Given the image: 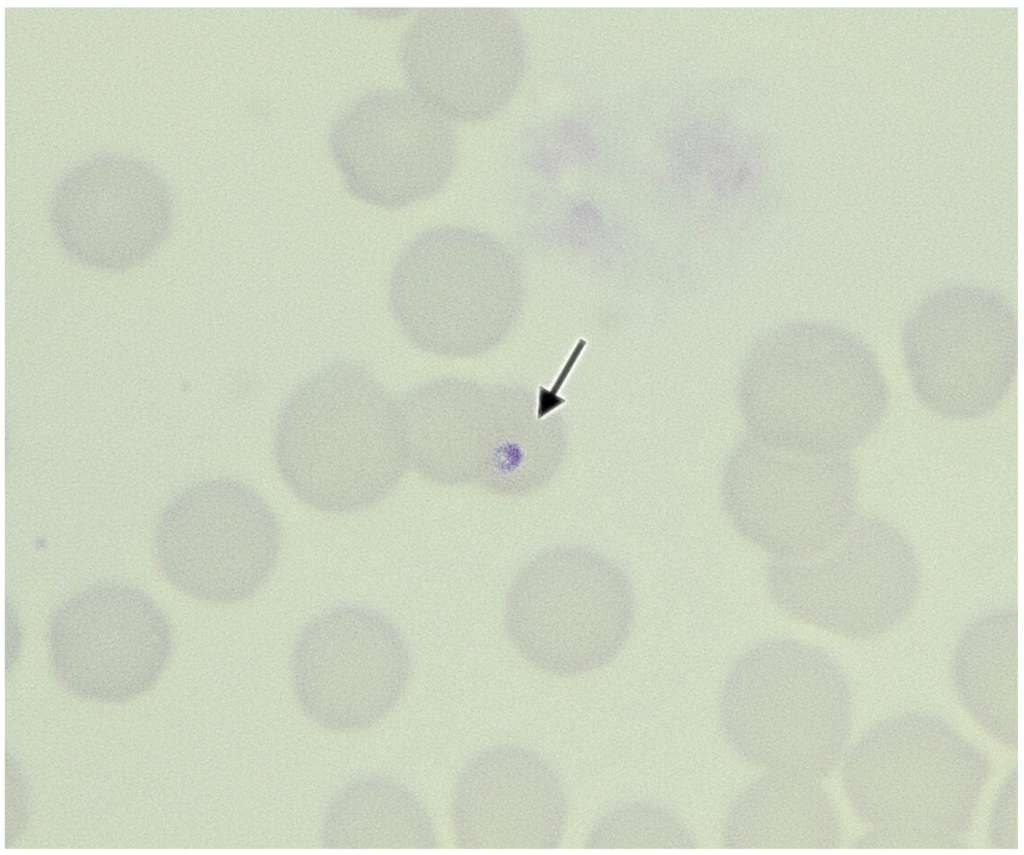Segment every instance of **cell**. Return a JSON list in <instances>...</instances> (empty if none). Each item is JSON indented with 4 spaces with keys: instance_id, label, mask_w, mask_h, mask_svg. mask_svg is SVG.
<instances>
[{
    "instance_id": "6da1fadb",
    "label": "cell",
    "mask_w": 1024,
    "mask_h": 855,
    "mask_svg": "<svg viewBox=\"0 0 1024 855\" xmlns=\"http://www.w3.org/2000/svg\"><path fill=\"white\" fill-rule=\"evenodd\" d=\"M272 446L290 492L330 514L376 506L409 463L398 404L367 368L349 360H333L293 388L278 411Z\"/></svg>"
},
{
    "instance_id": "7a4b0ae2",
    "label": "cell",
    "mask_w": 1024,
    "mask_h": 855,
    "mask_svg": "<svg viewBox=\"0 0 1024 855\" xmlns=\"http://www.w3.org/2000/svg\"><path fill=\"white\" fill-rule=\"evenodd\" d=\"M850 705L847 681L830 655L775 637L733 661L719 691L717 718L725 741L746 762L815 780L841 754Z\"/></svg>"
},
{
    "instance_id": "3957f363",
    "label": "cell",
    "mask_w": 1024,
    "mask_h": 855,
    "mask_svg": "<svg viewBox=\"0 0 1024 855\" xmlns=\"http://www.w3.org/2000/svg\"><path fill=\"white\" fill-rule=\"evenodd\" d=\"M636 619L627 572L582 545L544 549L515 573L504 599L503 630L537 671L571 678L600 670L622 652Z\"/></svg>"
},
{
    "instance_id": "277c9868",
    "label": "cell",
    "mask_w": 1024,
    "mask_h": 855,
    "mask_svg": "<svg viewBox=\"0 0 1024 855\" xmlns=\"http://www.w3.org/2000/svg\"><path fill=\"white\" fill-rule=\"evenodd\" d=\"M901 349L912 390L931 413L970 421L994 412L1017 372V317L999 292L941 288L907 318Z\"/></svg>"
},
{
    "instance_id": "5b68a950",
    "label": "cell",
    "mask_w": 1024,
    "mask_h": 855,
    "mask_svg": "<svg viewBox=\"0 0 1024 855\" xmlns=\"http://www.w3.org/2000/svg\"><path fill=\"white\" fill-rule=\"evenodd\" d=\"M921 586L917 553L890 521L858 516L822 554L799 561L773 558L764 587L786 615L853 639L877 637L913 609Z\"/></svg>"
},
{
    "instance_id": "8992f818",
    "label": "cell",
    "mask_w": 1024,
    "mask_h": 855,
    "mask_svg": "<svg viewBox=\"0 0 1024 855\" xmlns=\"http://www.w3.org/2000/svg\"><path fill=\"white\" fill-rule=\"evenodd\" d=\"M282 529L249 483L218 476L193 482L166 504L154 532L165 580L193 599L233 604L254 596L273 574Z\"/></svg>"
},
{
    "instance_id": "52a82bcc",
    "label": "cell",
    "mask_w": 1024,
    "mask_h": 855,
    "mask_svg": "<svg viewBox=\"0 0 1024 855\" xmlns=\"http://www.w3.org/2000/svg\"><path fill=\"white\" fill-rule=\"evenodd\" d=\"M779 348L772 443L840 455L873 435L890 395L879 359L861 336L837 324L802 322L783 332Z\"/></svg>"
},
{
    "instance_id": "ba28073f",
    "label": "cell",
    "mask_w": 1024,
    "mask_h": 855,
    "mask_svg": "<svg viewBox=\"0 0 1024 855\" xmlns=\"http://www.w3.org/2000/svg\"><path fill=\"white\" fill-rule=\"evenodd\" d=\"M289 671L294 699L318 727L359 733L386 718L413 673L409 643L386 614L342 603L310 618L292 645Z\"/></svg>"
},
{
    "instance_id": "9c48e42d",
    "label": "cell",
    "mask_w": 1024,
    "mask_h": 855,
    "mask_svg": "<svg viewBox=\"0 0 1024 855\" xmlns=\"http://www.w3.org/2000/svg\"><path fill=\"white\" fill-rule=\"evenodd\" d=\"M776 456H733L721 483L741 537L775 559L822 554L856 520L859 478L848 454L815 455L770 443Z\"/></svg>"
},
{
    "instance_id": "30bf717a",
    "label": "cell",
    "mask_w": 1024,
    "mask_h": 855,
    "mask_svg": "<svg viewBox=\"0 0 1024 855\" xmlns=\"http://www.w3.org/2000/svg\"><path fill=\"white\" fill-rule=\"evenodd\" d=\"M52 672L80 699L120 704L155 686L173 652L171 623L143 590L100 583L63 600L50 614Z\"/></svg>"
},
{
    "instance_id": "8fae6325",
    "label": "cell",
    "mask_w": 1024,
    "mask_h": 855,
    "mask_svg": "<svg viewBox=\"0 0 1024 855\" xmlns=\"http://www.w3.org/2000/svg\"><path fill=\"white\" fill-rule=\"evenodd\" d=\"M400 63L410 91L450 122L487 120L519 90L525 34L505 8H425L405 30Z\"/></svg>"
},
{
    "instance_id": "7c38bea8",
    "label": "cell",
    "mask_w": 1024,
    "mask_h": 855,
    "mask_svg": "<svg viewBox=\"0 0 1024 855\" xmlns=\"http://www.w3.org/2000/svg\"><path fill=\"white\" fill-rule=\"evenodd\" d=\"M346 191L381 209H398L432 193L453 165L452 122L411 91L367 92L334 121L328 138Z\"/></svg>"
},
{
    "instance_id": "4fadbf2b",
    "label": "cell",
    "mask_w": 1024,
    "mask_h": 855,
    "mask_svg": "<svg viewBox=\"0 0 1024 855\" xmlns=\"http://www.w3.org/2000/svg\"><path fill=\"white\" fill-rule=\"evenodd\" d=\"M55 238L74 261L118 272L146 261L169 234L174 215L166 180L128 154L92 155L67 170L48 205Z\"/></svg>"
},
{
    "instance_id": "5bb4252c",
    "label": "cell",
    "mask_w": 1024,
    "mask_h": 855,
    "mask_svg": "<svg viewBox=\"0 0 1024 855\" xmlns=\"http://www.w3.org/2000/svg\"><path fill=\"white\" fill-rule=\"evenodd\" d=\"M907 716L871 730L846 763L863 769L846 767L857 773L845 774L871 775L857 777V782L879 783L873 792L887 791L881 800L896 798L897 804L881 822L891 825L889 830L905 831L913 822L918 834L915 824L920 823L924 835L952 843L946 840L952 831L944 817L954 832L961 830L952 816L966 829L987 776V762L945 723L924 715L919 733L921 715Z\"/></svg>"
},
{
    "instance_id": "9a60e30c",
    "label": "cell",
    "mask_w": 1024,
    "mask_h": 855,
    "mask_svg": "<svg viewBox=\"0 0 1024 855\" xmlns=\"http://www.w3.org/2000/svg\"><path fill=\"white\" fill-rule=\"evenodd\" d=\"M450 819L461 849H556L567 830L568 801L541 754L499 744L477 752L460 770Z\"/></svg>"
},
{
    "instance_id": "2e32d148",
    "label": "cell",
    "mask_w": 1024,
    "mask_h": 855,
    "mask_svg": "<svg viewBox=\"0 0 1024 855\" xmlns=\"http://www.w3.org/2000/svg\"><path fill=\"white\" fill-rule=\"evenodd\" d=\"M837 819L814 779L767 772L730 804L722 828L726 849L831 848Z\"/></svg>"
},
{
    "instance_id": "e0dca14e",
    "label": "cell",
    "mask_w": 1024,
    "mask_h": 855,
    "mask_svg": "<svg viewBox=\"0 0 1024 855\" xmlns=\"http://www.w3.org/2000/svg\"><path fill=\"white\" fill-rule=\"evenodd\" d=\"M319 837L326 849H434L439 844L419 796L400 781L376 773L351 778L333 793Z\"/></svg>"
},
{
    "instance_id": "ac0fdd59",
    "label": "cell",
    "mask_w": 1024,
    "mask_h": 855,
    "mask_svg": "<svg viewBox=\"0 0 1024 855\" xmlns=\"http://www.w3.org/2000/svg\"><path fill=\"white\" fill-rule=\"evenodd\" d=\"M1017 627L1015 606L984 611L962 631L951 670L967 709L1012 747H1017Z\"/></svg>"
},
{
    "instance_id": "d6986e66",
    "label": "cell",
    "mask_w": 1024,
    "mask_h": 855,
    "mask_svg": "<svg viewBox=\"0 0 1024 855\" xmlns=\"http://www.w3.org/2000/svg\"><path fill=\"white\" fill-rule=\"evenodd\" d=\"M584 846L589 849H693L697 842L674 812L653 802L631 801L613 807L596 820Z\"/></svg>"
}]
</instances>
